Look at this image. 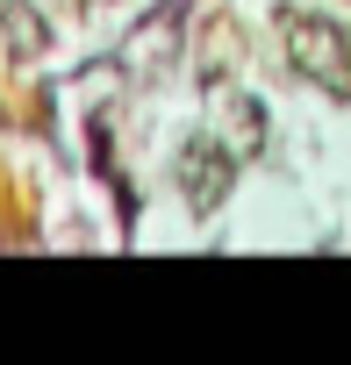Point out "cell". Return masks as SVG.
I'll use <instances>...</instances> for the list:
<instances>
[{"label":"cell","mask_w":351,"mask_h":365,"mask_svg":"<svg viewBox=\"0 0 351 365\" xmlns=\"http://www.w3.org/2000/svg\"><path fill=\"white\" fill-rule=\"evenodd\" d=\"M280 29H287V58H294L308 79L351 93V58H344V36H337L330 22H315V15H287Z\"/></svg>","instance_id":"cell-1"},{"label":"cell","mask_w":351,"mask_h":365,"mask_svg":"<svg viewBox=\"0 0 351 365\" xmlns=\"http://www.w3.org/2000/svg\"><path fill=\"white\" fill-rule=\"evenodd\" d=\"M180 187H187V201L208 215V208L230 194V158H223L215 143H187V158H180Z\"/></svg>","instance_id":"cell-2"},{"label":"cell","mask_w":351,"mask_h":365,"mask_svg":"<svg viewBox=\"0 0 351 365\" xmlns=\"http://www.w3.org/2000/svg\"><path fill=\"white\" fill-rule=\"evenodd\" d=\"M0 22H8V36H15V51H44V22H36L29 8H8V15H0Z\"/></svg>","instance_id":"cell-3"}]
</instances>
